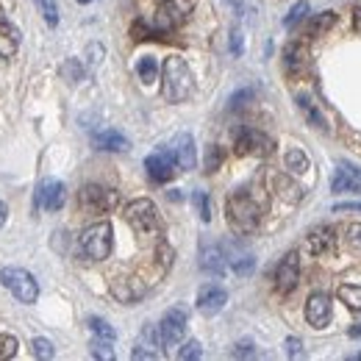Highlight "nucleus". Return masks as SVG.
Listing matches in <instances>:
<instances>
[{
	"mask_svg": "<svg viewBox=\"0 0 361 361\" xmlns=\"http://www.w3.org/2000/svg\"><path fill=\"white\" fill-rule=\"evenodd\" d=\"M226 217L231 231H236V233H253L259 228V223H262V206L253 200L250 192L239 189V192L228 195Z\"/></svg>",
	"mask_w": 361,
	"mask_h": 361,
	"instance_id": "obj_1",
	"label": "nucleus"
},
{
	"mask_svg": "<svg viewBox=\"0 0 361 361\" xmlns=\"http://www.w3.org/2000/svg\"><path fill=\"white\" fill-rule=\"evenodd\" d=\"M192 70L189 64L180 59V56H170L164 59V67H161V94L167 103H180L192 94Z\"/></svg>",
	"mask_w": 361,
	"mask_h": 361,
	"instance_id": "obj_2",
	"label": "nucleus"
},
{
	"mask_svg": "<svg viewBox=\"0 0 361 361\" xmlns=\"http://www.w3.org/2000/svg\"><path fill=\"white\" fill-rule=\"evenodd\" d=\"M126 223L134 228L136 236H159L161 233V220H159V209L153 200L139 197L126 206Z\"/></svg>",
	"mask_w": 361,
	"mask_h": 361,
	"instance_id": "obj_3",
	"label": "nucleus"
},
{
	"mask_svg": "<svg viewBox=\"0 0 361 361\" xmlns=\"http://www.w3.org/2000/svg\"><path fill=\"white\" fill-rule=\"evenodd\" d=\"M78 245H81V250H84L87 259H92V262H103V259L111 256V247H114V231H111V226H109L106 220H103V223H94V226H90L84 233H81Z\"/></svg>",
	"mask_w": 361,
	"mask_h": 361,
	"instance_id": "obj_4",
	"label": "nucleus"
},
{
	"mask_svg": "<svg viewBox=\"0 0 361 361\" xmlns=\"http://www.w3.org/2000/svg\"><path fill=\"white\" fill-rule=\"evenodd\" d=\"M0 283L20 300V303H37L39 300V283L37 278L28 270H20V267H6L0 272Z\"/></svg>",
	"mask_w": 361,
	"mask_h": 361,
	"instance_id": "obj_5",
	"label": "nucleus"
},
{
	"mask_svg": "<svg viewBox=\"0 0 361 361\" xmlns=\"http://www.w3.org/2000/svg\"><path fill=\"white\" fill-rule=\"evenodd\" d=\"M78 200H81L84 212H90V214H109L120 206V192H114L109 186H100V183H87L81 189Z\"/></svg>",
	"mask_w": 361,
	"mask_h": 361,
	"instance_id": "obj_6",
	"label": "nucleus"
},
{
	"mask_svg": "<svg viewBox=\"0 0 361 361\" xmlns=\"http://www.w3.org/2000/svg\"><path fill=\"white\" fill-rule=\"evenodd\" d=\"M272 147H275V142L267 134H262L259 128H242L233 142L236 156H270Z\"/></svg>",
	"mask_w": 361,
	"mask_h": 361,
	"instance_id": "obj_7",
	"label": "nucleus"
},
{
	"mask_svg": "<svg viewBox=\"0 0 361 361\" xmlns=\"http://www.w3.org/2000/svg\"><path fill=\"white\" fill-rule=\"evenodd\" d=\"M186 11H189V0H186V3H183V0H167V3H161V8H159L156 17H153L156 34H170V31H176L180 23L186 20Z\"/></svg>",
	"mask_w": 361,
	"mask_h": 361,
	"instance_id": "obj_8",
	"label": "nucleus"
},
{
	"mask_svg": "<svg viewBox=\"0 0 361 361\" xmlns=\"http://www.w3.org/2000/svg\"><path fill=\"white\" fill-rule=\"evenodd\" d=\"M145 170H147V176L156 180V183H167V180L176 176L178 161H176L173 150H156V153H150L145 159Z\"/></svg>",
	"mask_w": 361,
	"mask_h": 361,
	"instance_id": "obj_9",
	"label": "nucleus"
},
{
	"mask_svg": "<svg viewBox=\"0 0 361 361\" xmlns=\"http://www.w3.org/2000/svg\"><path fill=\"white\" fill-rule=\"evenodd\" d=\"M298 281H300V256L292 250L281 259V264L275 270V289L281 295H289V292H295Z\"/></svg>",
	"mask_w": 361,
	"mask_h": 361,
	"instance_id": "obj_10",
	"label": "nucleus"
},
{
	"mask_svg": "<svg viewBox=\"0 0 361 361\" xmlns=\"http://www.w3.org/2000/svg\"><path fill=\"white\" fill-rule=\"evenodd\" d=\"M159 334H161L164 348H176L186 334V312L183 309H170L161 319V325H159Z\"/></svg>",
	"mask_w": 361,
	"mask_h": 361,
	"instance_id": "obj_11",
	"label": "nucleus"
},
{
	"mask_svg": "<svg viewBox=\"0 0 361 361\" xmlns=\"http://www.w3.org/2000/svg\"><path fill=\"white\" fill-rule=\"evenodd\" d=\"M64 200H67V189H64L61 180L47 178L39 183V189H37V206H39V209H45V212H59V209L64 206Z\"/></svg>",
	"mask_w": 361,
	"mask_h": 361,
	"instance_id": "obj_12",
	"label": "nucleus"
},
{
	"mask_svg": "<svg viewBox=\"0 0 361 361\" xmlns=\"http://www.w3.org/2000/svg\"><path fill=\"white\" fill-rule=\"evenodd\" d=\"M331 314H334V309H331V295L314 292V295L309 298V303H306V319H309V325L319 331V328H325V325L331 322Z\"/></svg>",
	"mask_w": 361,
	"mask_h": 361,
	"instance_id": "obj_13",
	"label": "nucleus"
},
{
	"mask_svg": "<svg viewBox=\"0 0 361 361\" xmlns=\"http://www.w3.org/2000/svg\"><path fill=\"white\" fill-rule=\"evenodd\" d=\"M334 247H336L334 228L319 226L314 231H309V236H306V253H312V256H331Z\"/></svg>",
	"mask_w": 361,
	"mask_h": 361,
	"instance_id": "obj_14",
	"label": "nucleus"
},
{
	"mask_svg": "<svg viewBox=\"0 0 361 361\" xmlns=\"http://www.w3.org/2000/svg\"><path fill=\"white\" fill-rule=\"evenodd\" d=\"M228 303V292L223 286H203L197 295V312L206 317H214L217 312H223Z\"/></svg>",
	"mask_w": 361,
	"mask_h": 361,
	"instance_id": "obj_15",
	"label": "nucleus"
},
{
	"mask_svg": "<svg viewBox=\"0 0 361 361\" xmlns=\"http://www.w3.org/2000/svg\"><path fill=\"white\" fill-rule=\"evenodd\" d=\"M145 292H147V286H145L136 275L117 278V281L111 283V295H114L120 303H136V300H142V298H145Z\"/></svg>",
	"mask_w": 361,
	"mask_h": 361,
	"instance_id": "obj_16",
	"label": "nucleus"
},
{
	"mask_svg": "<svg viewBox=\"0 0 361 361\" xmlns=\"http://www.w3.org/2000/svg\"><path fill=\"white\" fill-rule=\"evenodd\" d=\"M228 267V256L220 245H203L200 250V270L209 275H223Z\"/></svg>",
	"mask_w": 361,
	"mask_h": 361,
	"instance_id": "obj_17",
	"label": "nucleus"
},
{
	"mask_svg": "<svg viewBox=\"0 0 361 361\" xmlns=\"http://www.w3.org/2000/svg\"><path fill=\"white\" fill-rule=\"evenodd\" d=\"M170 150H173V156H176L180 170H195V161H197V156H195V136L178 134L173 139V147Z\"/></svg>",
	"mask_w": 361,
	"mask_h": 361,
	"instance_id": "obj_18",
	"label": "nucleus"
},
{
	"mask_svg": "<svg viewBox=\"0 0 361 361\" xmlns=\"http://www.w3.org/2000/svg\"><path fill=\"white\" fill-rule=\"evenodd\" d=\"M92 145H94L97 150H109V153H126V150L131 147L128 136H123L120 131H114V128L97 131V134L92 136Z\"/></svg>",
	"mask_w": 361,
	"mask_h": 361,
	"instance_id": "obj_19",
	"label": "nucleus"
},
{
	"mask_svg": "<svg viewBox=\"0 0 361 361\" xmlns=\"http://www.w3.org/2000/svg\"><path fill=\"white\" fill-rule=\"evenodd\" d=\"M306 61H309V53H306V45L300 42H292L283 50V70L289 75H300L306 70Z\"/></svg>",
	"mask_w": 361,
	"mask_h": 361,
	"instance_id": "obj_20",
	"label": "nucleus"
},
{
	"mask_svg": "<svg viewBox=\"0 0 361 361\" xmlns=\"http://www.w3.org/2000/svg\"><path fill=\"white\" fill-rule=\"evenodd\" d=\"M228 264H231V270L236 272V275H250L253 267H256V259H253V253L250 250H242V247H233V250H228Z\"/></svg>",
	"mask_w": 361,
	"mask_h": 361,
	"instance_id": "obj_21",
	"label": "nucleus"
},
{
	"mask_svg": "<svg viewBox=\"0 0 361 361\" xmlns=\"http://www.w3.org/2000/svg\"><path fill=\"white\" fill-rule=\"evenodd\" d=\"M334 23H336V14L334 11H322V14L309 17L306 37H322V34H328V28H334Z\"/></svg>",
	"mask_w": 361,
	"mask_h": 361,
	"instance_id": "obj_22",
	"label": "nucleus"
},
{
	"mask_svg": "<svg viewBox=\"0 0 361 361\" xmlns=\"http://www.w3.org/2000/svg\"><path fill=\"white\" fill-rule=\"evenodd\" d=\"M275 189H278V195H281L283 200H289V203H300V200H303V189L289 178V176H278V178H275Z\"/></svg>",
	"mask_w": 361,
	"mask_h": 361,
	"instance_id": "obj_23",
	"label": "nucleus"
},
{
	"mask_svg": "<svg viewBox=\"0 0 361 361\" xmlns=\"http://www.w3.org/2000/svg\"><path fill=\"white\" fill-rule=\"evenodd\" d=\"M336 295H339V300H342L353 314H361V286H356V283H342V286L336 289Z\"/></svg>",
	"mask_w": 361,
	"mask_h": 361,
	"instance_id": "obj_24",
	"label": "nucleus"
},
{
	"mask_svg": "<svg viewBox=\"0 0 361 361\" xmlns=\"http://www.w3.org/2000/svg\"><path fill=\"white\" fill-rule=\"evenodd\" d=\"M136 75H139L142 84H153V81L159 78V61H156L153 56H142V59L136 61Z\"/></svg>",
	"mask_w": 361,
	"mask_h": 361,
	"instance_id": "obj_25",
	"label": "nucleus"
},
{
	"mask_svg": "<svg viewBox=\"0 0 361 361\" xmlns=\"http://www.w3.org/2000/svg\"><path fill=\"white\" fill-rule=\"evenodd\" d=\"M312 167V161H309V156L300 150V147H292V150H286V170L289 173H306Z\"/></svg>",
	"mask_w": 361,
	"mask_h": 361,
	"instance_id": "obj_26",
	"label": "nucleus"
},
{
	"mask_svg": "<svg viewBox=\"0 0 361 361\" xmlns=\"http://www.w3.org/2000/svg\"><path fill=\"white\" fill-rule=\"evenodd\" d=\"M298 106H300V111L306 114V120H309L314 128H319V131H325V128H328V126H325V120H322V114L317 111L314 103H312L306 94H300V97H298Z\"/></svg>",
	"mask_w": 361,
	"mask_h": 361,
	"instance_id": "obj_27",
	"label": "nucleus"
},
{
	"mask_svg": "<svg viewBox=\"0 0 361 361\" xmlns=\"http://www.w3.org/2000/svg\"><path fill=\"white\" fill-rule=\"evenodd\" d=\"M61 78H64L67 84H78V81L84 78V67H81V61H78V59H67V61L61 64Z\"/></svg>",
	"mask_w": 361,
	"mask_h": 361,
	"instance_id": "obj_28",
	"label": "nucleus"
},
{
	"mask_svg": "<svg viewBox=\"0 0 361 361\" xmlns=\"http://www.w3.org/2000/svg\"><path fill=\"white\" fill-rule=\"evenodd\" d=\"M87 322H90V331L94 334V336H100V339H111V342L117 339V331H114L103 317H90Z\"/></svg>",
	"mask_w": 361,
	"mask_h": 361,
	"instance_id": "obj_29",
	"label": "nucleus"
},
{
	"mask_svg": "<svg viewBox=\"0 0 361 361\" xmlns=\"http://www.w3.org/2000/svg\"><path fill=\"white\" fill-rule=\"evenodd\" d=\"M92 356L100 361H111L114 359V350H111V339H100L94 336L92 339Z\"/></svg>",
	"mask_w": 361,
	"mask_h": 361,
	"instance_id": "obj_30",
	"label": "nucleus"
},
{
	"mask_svg": "<svg viewBox=\"0 0 361 361\" xmlns=\"http://www.w3.org/2000/svg\"><path fill=\"white\" fill-rule=\"evenodd\" d=\"M306 14H309V3H306V0H298V3L289 8V14H286L283 25H286V28H295V25H298V23H300Z\"/></svg>",
	"mask_w": 361,
	"mask_h": 361,
	"instance_id": "obj_31",
	"label": "nucleus"
},
{
	"mask_svg": "<svg viewBox=\"0 0 361 361\" xmlns=\"http://www.w3.org/2000/svg\"><path fill=\"white\" fill-rule=\"evenodd\" d=\"M17 348H20L17 336H11V334H0V361L14 359V356H17Z\"/></svg>",
	"mask_w": 361,
	"mask_h": 361,
	"instance_id": "obj_32",
	"label": "nucleus"
},
{
	"mask_svg": "<svg viewBox=\"0 0 361 361\" xmlns=\"http://www.w3.org/2000/svg\"><path fill=\"white\" fill-rule=\"evenodd\" d=\"M37 8H39V14L45 17V23L50 25V28L59 25V8H56L53 0H37Z\"/></svg>",
	"mask_w": 361,
	"mask_h": 361,
	"instance_id": "obj_33",
	"label": "nucleus"
},
{
	"mask_svg": "<svg viewBox=\"0 0 361 361\" xmlns=\"http://www.w3.org/2000/svg\"><path fill=\"white\" fill-rule=\"evenodd\" d=\"M192 200H195V206H197L200 220H203V223H209V220H212V200H209V195H206V192H195V195H192Z\"/></svg>",
	"mask_w": 361,
	"mask_h": 361,
	"instance_id": "obj_34",
	"label": "nucleus"
},
{
	"mask_svg": "<svg viewBox=\"0 0 361 361\" xmlns=\"http://www.w3.org/2000/svg\"><path fill=\"white\" fill-rule=\"evenodd\" d=\"M31 348H34V356H37V359H42V361H47V359H53V356H56L53 342H47V339H42V336H37V339L31 342Z\"/></svg>",
	"mask_w": 361,
	"mask_h": 361,
	"instance_id": "obj_35",
	"label": "nucleus"
},
{
	"mask_svg": "<svg viewBox=\"0 0 361 361\" xmlns=\"http://www.w3.org/2000/svg\"><path fill=\"white\" fill-rule=\"evenodd\" d=\"M142 348H164L161 345V334H159V325H147L145 331H142V342H139Z\"/></svg>",
	"mask_w": 361,
	"mask_h": 361,
	"instance_id": "obj_36",
	"label": "nucleus"
},
{
	"mask_svg": "<svg viewBox=\"0 0 361 361\" xmlns=\"http://www.w3.org/2000/svg\"><path fill=\"white\" fill-rule=\"evenodd\" d=\"M200 356H203V348H200V342H197V339H189V342L178 350L180 361H192V359H200Z\"/></svg>",
	"mask_w": 361,
	"mask_h": 361,
	"instance_id": "obj_37",
	"label": "nucleus"
},
{
	"mask_svg": "<svg viewBox=\"0 0 361 361\" xmlns=\"http://www.w3.org/2000/svg\"><path fill=\"white\" fill-rule=\"evenodd\" d=\"M223 164V150L217 145H212L206 150V173H217V167Z\"/></svg>",
	"mask_w": 361,
	"mask_h": 361,
	"instance_id": "obj_38",
	"label": "nucleus"
},
{
	"mask_svg": "<svg viewBox=\"0 0 361 361\" xmlns=\"http://www.w3.org/2000/svg\"><path fill=\"white\" fill-rule=\"evenodd\" d=\"M17 53V39L8 37L6 31H0V59H11Z\"/></svg>",
	"mask_w": 361,
	"mask_h": 361,
	"instance_id": "obj_39",
	"label": "nucleus"
},
{
	"mask_svg": "<svg viewBox=\"0 0 361 361\" xmlns=\"http://www.w3.org/2000/svg\"><path fill=\"white\" fill-rule=\"evenodd\" d=\"M247 100H253V90H239L231 94V100H228V109H242V106H247Z\"/></svg>",
	"mask_w": 361,
	"mask_h": 361,
	"instance_id": "obj_40",
	"label": "nucleus"
},
{
	"mask_svg": "<svg viewBox=\"0 0 361 361\" xmlns=\"http://www.w3.org/2000/svg\"><path fill=\"white\" fill-rule=\"evenodd\" d=\"M283 348H286V356L289 359H303L306 353H303V342L298 339V336H289L286 342H283Z\"/></svg>",
	"mask_w": 361,
	"mask_h": 361,
	"instance_id": "obj_41",
	"label": "nucleus"
},
{
	"mask_svg": "<svg viewBox=\"0 0 361 361\" xmlns=\"http://www.w3.org/2000/svg\"><path fill=\"white\" fill-rule=\"evenodd\" d=\"M345 239H348L350 247H359L361 250V223H350V226L345 228Z\"/></svg>",
	"mask_w": 361,
	"mask_h": 361,
	"instance_id": "obj_42",
	"label": "nucleus"
},
{
	"mask_svg": "<svg viewBox=\"0 0 361 361\" xmlns=\"http://www.w3.org/2000/svg\"><path fill=\"white\" fill-rule=\"evenodd\" d=\"M231 356H233V359H253V356H256V348H253V342H239V345L231 350Z\"/></svg>",
	"mask_w": 361,
	"mask_h": 361,
	"instance_id": "obj_43",
	"label": "nucleus"
},
{
	"mask_svg": "<svg viewBox=\"0 0 361 361\" xmlns=\"http://www.w3.org/2000/svg\"><path fill=\"white\" fill-rule=\"evenodd\" d=\"M159 264H161V270H167L173 264V250L167 245H159Z\"/></svg>",
	"mask_w": 361,
	"mask_h": 361,
	"instance_id": "obj_44",
	"label": "nucleus"
},
{
	"mask_svg": "<svg viewBox=\"0 0 361 361\" xmlns=\"http://www.w3.org/2000/svg\"><path fill=\"white\" fill-rule=\"evenodd\" d=\"M334 212H361V203H356V200H348V203H336V206H334Z\"/></svg>",
	"mask_w": 361,
	"mask_h": 361,
	"instance_id": "obj_45",
	"label": "nucleus"
},
{
	"mask_svg": "<svg viewBox=\"0 0 361 361\" xmlns=\"http://www.w3.org/2000/svg\"><path fill=\"white\" fill-rule=\"evenodd\" d=\"M231 53H233V56H239V53H242V34H239V31H233V34H231Z\"/></svg>",
	"mask_w": 361,
	"mask_h": 361,
	"instance_id": "obj_46",
	"label": "nucleus"
},
{
	"mask_svg": "<svg viewBox=\"0 0 361 361\" xmlns=\"http://www.w3.org/2000/svg\"><path fill=\"white\" fill-rule=\"evenodd\" d=\"M0 31H6L8 37H14V39L20 42V31H17V28H14V25H11L8 20H3V17H0Z\"/></svg>",
	"mask_w": 361,
	"mask_h": 361,
	"instance_id": "obj_47",
	"label": "nucleus"
},
{
	"mask_svg": "<svg viewBox=\"0 0 361 361\" xmlns=\"http://www.w3.org/2000/svg\"><path fill=\"white\" fill-rule=\"evenodd\" d=\"M100 59H103V47L100 45H90V64H100Z\"/></svg>",
	"mask_w": 361,
	"mask_h": 361,
	"instance_id": "obj_48",
	"label": "nucleus"
},
{
	"mask_svg": "<svg viewBox=\"0 0 361 361\" xmlns=\"http://www.w3.org/2000/svg\"><path fill=\"white\" fill-rule=\"evenodd\" d=\"M342 167H345L350 176H356V178L361 180V167H356V164H348V161H342Z\"/></svg>",
	"mask_w": 361,
	"mask_h": 361,
	"instance_id": "obj_49",
	"label": "nucleus"
},
{
	"mask_svg": "<svg viewBox=\"0 0 361 361\" xmlns=\"http://www.w3.org/2000/svg\"><path fill=\"white\" fill-rule=\"evenodd\" d=\"M6 220H8V206L0 200V228L6 226Z\"/></svg>",
	"mask_w": 361,
	"mask_h": 361,
	"instance_id": "obj_50",
	"label": "nucleus"
},
{
	"mask_svg": "<svg viewBox=\"0 0 361 361\" xmlns=\"http://www.w3.org/2000/svg\"><path fill=\"white\" fill-rule=\"evenodd\" d=\"M348 336H350V339H361V322L353 325V328H348Z\"/></svg>",
	"mask_w": 361,
	"mask_h": 361,
	"instance_id": "obj_51",
	"label": "nucleus"
},
{
	"mask_svg": "<svg viewBox=\"0 0 361 361\" xmlns=\"http://www.w3.org/2000/svg\"><path fill=\"white\" fill-rule=\"evenodd\" d=\"M353 28L361 31V8H356V17H353Z\"/></svg>",
	"mask_w": 361,
	"mask_h": 361,
	"instance_id": "obj_52",
	"label": "nucleus"
},
{
	"mask_svg": "<svg viewBox=\"0 0 361 361\" xmlns=\"http://www.w3.org/2000/svg\"><path fill=\"white\" fill-rule=\"evenodd\" d=\"M228 6H233V8H236V11H239V8H242V3H239V0H226Z\"/></svg>",
	"mask_w": 361,
	"mask_h": 361,
	"instance_id": "obj_53",
	"label": "nucleus"
},
{
	"mask_svg": "<svg viewBox=\"0 0 361 361\" xmlns=\"http://www.w3.org/2000/svg\"><path fill=\"white\" fill-rule=\"evenodd\" d=\"M78 3H81V6H87V3H94V0H78Z\"/></svg>",
	"mask_w": 361,
	"mask_h": 361,
	"instance_id": "obj_54",
	"label": "nucleus"
},
{
	"mask_svg": "<svg viewBox=\"0 0 361 361\" xmlns=\"http://www.w3.org/2000/svg\"><path fill=\"white\" fill-rule=\"evenodd\" d=\"M353 359H356V361H361V350H359V353H356V356H353Z\"/></svg>",
	"mask_w": 361,
	"mask_h": 361,
	"instance_id": "obj_55",
	"label": "nucleus"
}]
</instances>
